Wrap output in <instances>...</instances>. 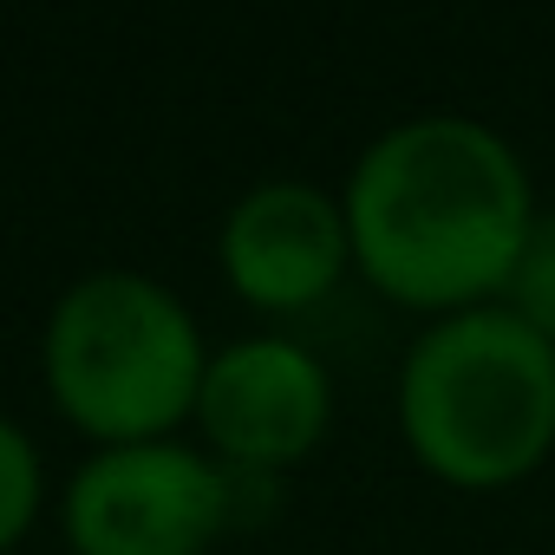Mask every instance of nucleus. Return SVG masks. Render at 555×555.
Listing matches in <instances>:
<instances>
[{
	"label": "nucleus",
	"instance_id": "obj_4",
	"mask_svg": "<svg viewBox=\"0 0 555 555\" xmlns=\"http://www.w3.org/2000/svg\"><path fill=\"white\" fill-rule=\"evenodd\" d=\"M235 516L229 464L157 438L112 444L79 464L66 490L73 555H203Z\"/></svg>",
	"mask_w": 555,
	"mask_h": 555
},
{
	"label": "nucleus",
	"instance_id": "obj_5",
	"mask_svg": "<svg viewBox=\"0 0 555 555\" xmlns=\"http://www.w3.org/2000/svg\"><path fill=\"white\" fill-rule=\"evenodd\" d=\"M327 418H334V379L308 347L282 334H255V340L209 353L196 425L229 470L301 464L327 438Z\"/></svg>",
	"mask_w": 555,
	"mask_h": 555
},
{
	"label": "nucleus",
	"instance_id": "obj_7",
	"mask_svg": "<svg viewBox=\"0 0 555 555\" xmlns=\"http://www.w3.org/2000/svg\"><path fill=\"white\" fill-rule=\"evenodd\" d=\"M522 327H535L548 347H555V209H535L529 222V242L509 268V282H503V301Z\"/></svg>",
	"mask_w": 555,
	"mask_h": 555
},
{
	"label": "nucleus",
	"instance_id": "obj_1",
	"mask_svg": "<svg viewBox=\"0 0 555 555\" xmlns=\"http://www.w3.org/2000/svg\"><path fill=\"white\" fill-rule=\"evenodd\" d=\"M353 268L418 314H464L503 301L529 242L535 190L509 138L477 118L438 112L373 138L347 177Z\"/></svg>",
	"mask_w": 555,
	"mask_h": 555
},
{
	"label": "nucleus",
	"instance_id": "obj_3",
	"mask_svg": "<svg viewBox=\"0 0 555 555\" xmlns=\"http://www.w3.org/2000/svg\"><path fill=\"white\" fill-rule=\"evenodd\" d=\"M40 366L60 418L112 451V444H157L183 418H196L209 353L196 321L164 282L105 268L53 301Z\"/></svg>",
	"mask_w": 555,
	"mask_h": 555
},
{
	"label": "nucleus",
	"instance_id": "obj_2",
	"mask_svg": "<svg viewBox=\"0 0 555 555\" xmlns=\"http://www.w3.org/2000/svg\"><path fill=\"white\" fill-rule=\"evenodd\" d=\"M399 431L451 490H509L555 451V347L509 308L431 321L399 366Z\"/></svg>",
	"mask_w": 555,
	"mask_h": 555
},
{
	"label": "nucleus",
	"instance_id": "obj_6",
	"mask_svg": "<svg viewBox=\"0 0 555 555\" xmlns=\"http://www.w3.org/2000/svg\"><path fill=\"white\" fill-rule=\"evenodd\" d=\"M222 282L261 314L321 308L353 268L347 209L314 183H255L216 235Z\"/></svg>",
	"mask_w": 555,
	"mask_h": 555
},
{
	"label": "nucleus",
	"instance_id": "obj_8",
	"mask_svg": "<svg viewBox=\"0 0 555 555\" xmlns=\"http://www.w3.org/2000/svg\"><path fill=\"white\" fill-rule=\"evenodd\" d=\"M40 496H47V470H40V444L0 412V555H8L34 516H40Z\"/></svg>",
	"mask_w": 555,
	"mask_h": 555
}]
</instances>
